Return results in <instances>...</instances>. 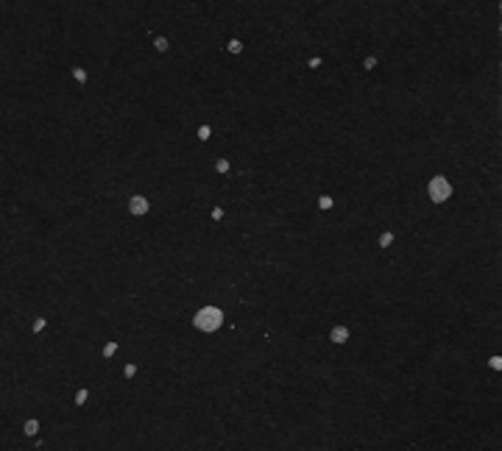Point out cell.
Wrapping results in <instances>:
<instances>
[{
    "mask_svg": "<svg viewBox=\"0 0 502 451\" xmlns=\"http://www.w3.org/2000/svg\"><path fill=\"white\" fill-rule=\"evenodd\" d=\"M195 326H198V329H207V332L218 329V326H220V312H218V309H204L201 315H195Z\"/></svg>",
    "mask_w": 502,
    "mask_h": 451,
    "instance_id": "cell-1",
    "label": "cell"
},
{
    "mask_svg": "<svg viewBox=\"0 0 502 451\" xmlns=\"http://www.w3.org/2000/svg\"><path fill=\"white\" fill-rule=\"evenodd\" d=\"M145 209H148V206H145L143 198H134V201H131V212H134V214H143Z\"/></svg>",
    "mask_w": 502,
    "mask_h": 451,
    "instance_id": "cell-3",
    "label": "cell"
},
{
    "mask_svg": "<svg viewBox=\"0 0 502 451\" xmlns=\"http://www.w3.org/2000/svg\"><path fill=\"white\" fill-rule=\"evenodd\" d=\"M433 195H435V198H447V195H449V187L444 184V179H435V184H433Z\"/></svg>",
    "mask_w": 502,
    "mask_h": 451,
    "instance_id": "cell-2",
    "label": "cell"
}]
</instances>
